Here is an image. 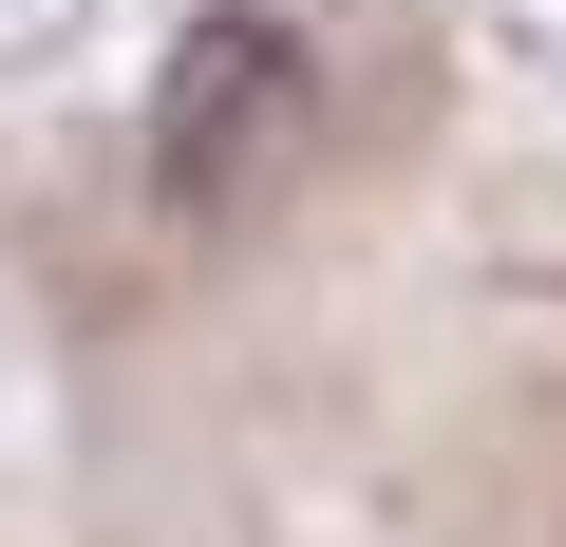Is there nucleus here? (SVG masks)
<instances>
[{"mask_svg":"<svg viewBox=\"0 0 566 547\" xmlns=\"http://www.w3.org/2000/svg\"><path fill=\"white\" fill-rule=\"evenodd\" d=\"M303 95H322V57L283 39L264 0H208V20L170 39V76H151V170H170V208H227L245 170H283Z\"/></svg>","mask_w":566,"mask_h":547,"instance_id":"nucleus-1","label":"nucleus"},{"mask_svg":"<svg viewBox=\"0 0 566 547\" xmlns=\"http://www.w3.org/2000/svg\"><path fill=\"white\" fill-rule=\"evenodd\" d=\"M76 39H95V0H0V76H57Z\"/></svg>","mask_w":566,"mask_h":547,"instance_id":"nucleus-2","label":"nucleus"},{"mask_svg":"<svg viewBox=\"0 0 566 547\" xmlns=\"http://www.w3.org/2000/svg\"><path fill=\"white\" fill-rule=\"evenodd\" d=\"M472 20H491V57H510V76H547V95H566V0H472Z\"/></svg>","mask_w":566,"mask_h":547,"instance_id":"nucleus-3","label":"nucleus"}]
</instances>
